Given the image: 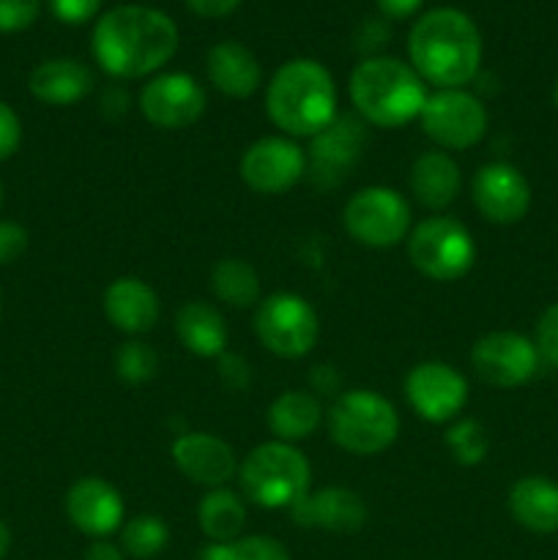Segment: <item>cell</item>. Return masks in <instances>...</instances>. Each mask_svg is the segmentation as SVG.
I'll return each instance as SVG.
<instances>
[{"instance_id": "19", "label": "cell", "mask_w": 558, "mask_h": 560, "mask_svg": "<svg viewBox=\"0 0 558 560\" xmlns=\"http://www.w3.org/2000/svg\"><path fill=\"white\" fill-rule=\"evenodd\" d=\"M299 528L328 530V534H356L370 520L364 498L348 487L310 490L299 503L288 509Z\"/></svg>"}, {"instance_id": "39", "label": "cell", "mask_w": 558, "mask_h": 560, "mask_svg": "<svg viewBox=\"0 0 558 560\" xmlns=\"http://www.w3.org/2000/svg\"><path fill=\"white\" fill-rule=\"evenodd\" d=\"M184 3L191 14L206 16V20H222V16L233 14L244 0H184Z\"/></svg>"}, {"instance_id": "45", "label": "cell", "mask_w": 558, "mask_h": 560, "mask_svg": "<svg viewBox=\"0 0 558 560\" xmlns=\"http://www.w3.org/2000/svg\"><path fill=\"white\" fill-rule=\"evenodd\" d=\"M9 550H11V530H9V525L0 520V560L5 558V552Z\"/></svg>"}, {"instance_id": "1", "label": "cell", "mask_w": 558, "mask_h": 560, "mask_svg": "<svg viewBox=\"0 0 558 560\" xmlns=\"http://www.w3.org/2000/svg\"><path fill=\"white\" fill-rule=\"evenodd\" d=\"M91 52L98 69L115 80H140L173 60L178 52V27L151 5H115L98 16Z\"/></svg>"}, {"instance_id": "17", "label": "cell", "mask_w": 558, "mask_h": 560, "mask_svg": "<svg viewBox=\"0 0 558 560\" xmlns=\"http://www.w3.org/2000/svg\"><path fill=\"white\" fill-rule=\"evenodd\" d=\"M66 517L80 534L91 539H107L124 525V498L109 481L98 476H82L66 492Z\"/></svg>"}, {"instance_id": "20", "label": "cell", "mask_w": 558, "mask_h": 560, "mask_svg": "<svg viewBox=\"0 0 558 560\" xmlns=\"http://www.w3.org/2000/svg\"><path fill=\"white\" fill-rule=\"evenodd\" d=\"M104 315L118 328L120 334L131 339H140L142 334L153 331L162 315L159 295L146 279L140 277H118L104 290Z\"/></svg>"}, {"instance_id": "35", "label": "cell", "mask_w": 558, "mask_h": 560, "mask_svg": "<svg viewBox=\"0 0 558 560\" xmlns=\"http://www.w3.org/2000/svg\"><path fill=\"white\" fill-rule=\"evenodd\" d=\"M27 230L22 224L0 219V266H11L27 252Z\"/></svg>"}, {"instance_id": "16", "label": "cell", "mask_w": 558, "mask_h": 560, "mask_svg": "<svg viewBox=\"0 0 558 560\" xmlns=\"http://www.w3.org/2000/svg\"><path fill=\"white\" fill-rule=\"evenodd\" d=\"M476 211L492 224H518L531 211V184L523 170L509 162H490L470 180Z\"/></svg>"}, {"instance_id": "13", "label": "cell", "mask_w": 558, "mask_h": 560, "mask_svg": "<svg viewBox=\"0 0 558 560\" xmlns=\"http://www.w3.org/2000/svg\"><path fill=\"white\" fill-rule=\"evenodd\" d=\"M534 339L518 331H490L470 348V370L492 388H520L539 370Z\"/></svg>"}, {"instance_id": "14", "label": "cell", "mask_w": 558, "mask_h": 560, "mask_svg": "<svg viewBox=\"0 0 558 560\" xmlns=\"http://www.w3.org/2000/svg\"><path fill=\"white\" fill-rule=\"evenodd\" d=\"M239 173L257 195H284L306 178V151L284 135L260 137L244 151Z\"/></svg>"}, {"instance_id": "40", "label": "cell", "mask_w": 558, "mask_h": 560, "mask_svg": "<svg viewBox=\"0 0 558 560\" xmlns=\"http://www.w3.org/2000/svg\"><path fill=\"white\" fill-rule=\"evenodd\" d=\"M339 386H342V377H339V372L334 370L332 364H321L312 370V388H315V397L317 394H337Z\"/></svg>"}, {"instance_id": "27", "label": "cell", "mask_w": 558, "mask_h": 560, "mask_svg": "<svg viewBox=\"0 0 558 560\" xmlns=\"http://www.w3.org/2000/svg\"><path fill=\"white\" fill-rule=\"evenodd\" d=\"M197 523H200V530L208 536V541L228 545V541L241 539V530L246 525L244 498L228 487L208 490L197 506Z\"/></svg>"}, {"instance_id": "22", "label": "cell", "mask_w": 558, "mask_h": 560, "mask_svg": "<svg viewBox=\"0 0 558 560\" xmlns=\"http://www.w3.org/2000/svg\"><path fill=\"white\" fill-rule=\"evenodd\" d=\"M408 186L419 206H425L427 211H443L457 200L463 189V173L452 153L425 151L410 164Z\"/></svg>"}, {"instance_id": "29", "label": "cell", "mask_w": 558, "mask_h": 560, "mask_svg": "<svg viewBox=\"0 0 558 560\" xmlns=\"http://www.w3.org/2000/svg\"><path fill=\"white\" fill-rule=\"evenodd\" d=\"M170 528L156 514H137L120 525V550L135 560H151L167 547Z\"/></svg>"}, {"instance_id": "44", "label": "cell", "mask_w": 558, "mask_h": 560, "mask_svg": "<svg viewBox=\"0 0 558 560\" xmlns=\"http://www.w3.org/2000/svg\"><path fill=\"white\" fill-rule=\"evenodd\" d=\"M200 560H233V550H230V541H228V545H217V541H211V545H208V547H202Z\"/></svg>"}, {"instance_id": "32", "label": "cell", "mask_w": 558, "mask_h": 560, "mask_svg": "<svg viewBox=\"0 0 558 560\" xmlns=\"http://www.w3.org/2000/svg\"><path fill=\"white\" fill-rule=\"evenodd\" d=\"M233 560H290L288 547L274 536H241L230 541Z\"/></svg>"}, {"instance_id": "10", "label": "cell", "mask_w": 558, "mask_h": 560, "mask_svg": "<svg viewBox=\"0 0 558 560\" xmlns=\"http://www.w3.org/2000/svg\"><path fill=\"white\" fill-rule=\"evenodd\" d=\"M419 124L438 151H468L485 140L490 115L476 93H468L465 88H449L427 96Z\"/></svg>"}, {"instance_id": "9", "label": "cell", "mask_w": 558, "mask_h": 560, "mask_svg": "<svg viewBox=\"0 0 558 560\" xmlns=\"http://www.w3.org/2000/svg\"><path fill=\"white\" fill-rule=\"evenodd\" d=\"M342 224L356 244L367 249H388L408 241L414 230L408 197L388 186L359 189L342 211Z\"/></svg>"}, {"instance_id": "7", "label": "cell", "mask_w": 558, "mask_h": 560, "mask_svg": "<svg viewBox=\"0 0 558 560\" xmlns=\"http://www.w3.org/2000/svg\"><path fill=\"white\" fill-rule=\"evenodd\" d=\"M408 260L432 282H457L476 262V241L463 222L452 217H430L408 235Z\"/></svg>"}, {"instance_id": "48", "label": "cell", "mask_w": 558, "mask_h": 560, "mask_svg": "<svg viewBox=\"0 0 558 560\" xmlns=\"http://www.w3.org/2000/svg\"><path fill=\"white\" fill-rule=\"evenodd\" d=\"M0 312H3V295H0Z\"/></svg>"}, {"instance_id": "12", "label": "cell", "mask_w": 558, "mask_h": 560, "mask_svg": "<svg viewBox=\"0 0 558 560\" xmlns=\"http://www.w3.org/2000/svg\"><path fill=\"white\" fill-rule=\"evenodd\" d=\"M367 145V124L359 115H337L306 148V178L317 189H337L359 164Z\"/></svg>"}, {"instance_id": "31", "label": "cell", "mask_w": 558, "mask_h": 560, "mask_svg": "<svg viewBox=\"0 0 558 560\" xmlns=\"http://www.w3.org/2000/svg\"><path fill=\"white\" fill-rule=\"evenodd\" d=\"M159 372V355L142 339H126L118 350H115V375L126 386H142V383L153 381Z\"/></svg>"}, {"instance_id": "23", "label": "cell", "mask_w": 558, "mask_h": 560, "mask_svg": "<svg viewBox=\"0 0 558 560\" xmlns=\"http://www.w3.org/2000/svg\"><path fill=\"white\" fill-rule=\"evenodd\" d=\"M206 74L208 82L228 98L255 96L263 82L260 60L241 42H219L208 49Z\"/></svg>"}, {"instance_id": "24", "label": "cell", "mask_w": 558, "mask_h": 560, "mask_svg": "<svg viewBox=\"0 0 558 560\" xmlns=\"http://www.w3.org/2000/svg\"><path fill=\"white\" fill-rule=\"evenodd\" d=\"M507 506L520 528L539 536L558 534V481L536 474L523 476L509 490Z\"/></svg>"}, {"instance_id": "21", "label": "cell", "mask_w": 558, "mask_h": 560, "mask_svg": "<svg viewBox=\"0 0 558 560\" xmlns=\"http://www.w3.org/2000/svg\"><path fill=\"white\" fill-rule=\"evenodd\" d=\"M33 98L49 107H69L82 102L96 88L91 66L74 58H49L38 63L27 77Z\"/></svg>"}, {"instance_id": "15", "label": "cell", "mask_w": 558, "mask_h": 560, "mask_svg": "<svg viewBox=\"0 0 558 560\" xmlns=\"http://www.w3.org/2000/svg\"><path fill=\"white\" fill-rule=\"evenodd\" d=\"M405 399L421 421L449 424L468 405V381L443 361H421L405 375Z\"/></svg>"}, {"instance_id": "6", "label": "cell", "mask_w": 558, "mask_h": 560, "mask_svg": "<svg viewBox=\"0 0 558 560\" xmlns=\"http://www.w3.org/2000/svg\"><path fill=\"white\" fill-rule=\"evenodd\" d=\"M326 424L332 441L353 457L383 454L399 435L397 408L372 388H350L337 394L326 413Z\"/></svg>"}, {"instance_id": "18", "label": "cell", "mask_w": 558, "mask_h": 560, "mask_svg": "<svg viewBox=\"0 0 558 560\" xmlns=\"http://www.w3.org/2000/svg\"><path fill=\"white\" fill-rule=\"evenodd\" d=\"M173 463L195 485L217 490L228 487L239 474V459L233 446L211 432H184L173 441Z\"/></svg>"}, {"instance_id": "25", "label": "cell", "mask_w": 558, "mask_h": 560, "mask_svg": "<svg viewBox=\"0 0 558 560\" xmlns=\"http://www.w3.org/2000/svg\"><path fill=\"white\" fill-rule=\"evenodd\" d=\"M175 334L181 345L197 359H219L228 353L230 331L222 312L208 301H186L175 312Z\"/></svg>"}, {"instance_id": "30", "label": "cell", "mask_w": 558, "mask_h": 560, "mask_svg": "<svg viewBox=\"0 0 558 560\" xmlns=\"http://www.w3.org/2000/svg\"><path fill=\"white\" fill-rule=\"evenodd\" d=\"M443 441H446V448L454 457V463L465 465V468L481 465L487 454H490V435H487L485 424L476 419H454Z\"/></svg>"}, {"instance_id": "42", "label": "cell", "mask_w": 558, "mask_h": 560, "mask_svg": "<svg viewBox=\"0 0 558 560\" xmlns=\"http://www.w3.org/2000/svg\"><path fill=\"white\" fill-rule=\"evenodd\" d=\"M85 560H126V552L109 539H93L85 550Z\"/></svg>"}, {"instance_id": "41", "label": "cell", "mask_w": 558, "mask_h": 560, "mask_svg": "<svg viewBox=\"0 0 558 560\" xmlns=\"http://www.w3.org/2000/svg\"><path fill=\"white\" fill-rule=\"evenodd\" d=\"M375 3L381 14L388 16V20H408V16H414L421 9L425 0H375Z\"/></svg>"}, {"instance_id": "5", "label": "cell", "mask_w": 558, "mask_h": 560, "mask_svg": "<svg viewBox=\"0 0 558 560\" xmlns=\"http://www.w3.org/2000/svg\"><path fill=\"white\" fill-rule=\"evenodd\" d=\"M241 490L260 509H290L312 490V468L299 446L266 441L239 465Z\"/></svg>"}, {"instance_id": "37", "label": "cell", "mask_w": 558, "mask_h": 560, "mask_svg": "<svg viewBox=\"0 0 558 560\" xmlns=\"http://www.w3.org/2000/svg\"><path fill=\"white\" fill-rule=\"evenodd\" d=\"M22 145V120L11 104L0 102V162L14 156Z\"/></svg>"}, {"instance_id": "47", "label": "cell", "mask_w": 558, "mask_h": 560, "mask_svg": "<svg viewBox=\"0 0 558 560\" xmlns=\"http://www.w3.org/2000/svg\"><path fill=\"white\" fill-rule=\"evenodd\" d=\"M3 202H5V189H3V180H0V211H3Z\"/></svg>"}, {"instance_id": "11", "label": "cell", "mask_w": 558, "mask_h": 560, "mask_svg": "<svg viewBox=\"0 0 558 560\" xmlns=\"http://www.w3.org/2000/svg\"><path fill=\"white\" fill-rule=\"evenodd\" d=\"M142 118L164 131L189 129L208 107L206 88L186 71H162L142 85L137 96Z\"/></svg>"}, {"instance_id": "38", "label": "cell", "mask_w": 558, "mask_h": 560, "mask_svg": "<svg viewBox=\"0 0 558 560\" xmlns=\"http://www.w3.org/2000/svg\"><path fill=\"white\" fill-rule=\"evenodd\" d=\"M219 381L230 388V392H244L252 383V370L246 364L244 355L239 353H222L219 355Z\"/></svg>"}, {"instance_id": "46", "label": "cell", "mask_w": 558, "mask_h": 560, "mask_svg": "<svg viewBox=\"0 0 558 560\" xmlns=\"http://www.w3.org/2000/svg\"><path fill=\"white\" fill-rule=\"evenodd\" d=\"M553 107L558 109V77H556V85H553Z\"/></svg>"}, {"instance_id": "4", "label": "cell", "mask_w": 558, "mask_h": 560, "mask_svg": "<svg viewBox=\"0 0 558 560\" xmlns=\"http://www.w3.org/2000/svg\"><path fill=\"white\" fill-rule=\"evenodd\" d=\"M350 102L364 124L377 129H399L419 120L425 109L427 82L414 66L388 55H370L353 69L348 82Z\"/></svg>"}, {"instance_id": "34", "label": "cell", "mask_w": 558, "mask_h": 560, "mask_svg": "<svg viewBox=\"0 0 558 560\" xmlns=\"http://www.w3.org/2000/svg\"><path fill=\"white\" fill-rule=\"evenodd\" d=\"M38 0H0V33L27 31L38 20Z\"/></svg>"}, {"instance_id": "26", "label": "cell", "mask_w": 558, "mask_h": 560, "mask_svg": "<svg viewBox=\"0 0 558 560\" xmlns=\"http://www.w3.org/2000/svg\"><path fill=\"white\" fill-rule=\"evenodd\" d=\"M268 430H271L274 441L282 443H301L306 438L315 435L323 424V405L312 392H301V388H290V392L279 394L271 405H268Z\"/></svg>"}, {"instance_id": "28", "label": "cell", "mask_w": 558, "mask_h": 560, "mask_svg": "<svg viewBox=\"0 0 558 560\" xmlns=\"http://www.w3.org/2000/svg\"><path fill=\"white\" fill-rule=\"evenodd\" d=\"M211 293L233 310L260 304V273L244 257H222L211 268Z\"/></svg>"}, {"instance_id": "3", "label": "cell", "mask_w": 558, "mask_h": 560, "mask_svg": "<svg viewBox=\"0 0 558 560\" xmlns=\"http://www.w3.org/2000/svg\"><path fill=\"white\" fill-rule=\"evenodd\" d=\"M266 113L290 140H312L337 118V85L332 71L312 58L288 60L266 88Z\"/></svg>"}, {"instance_id": "43", "label": "cell", "mask_w": 558, "mask_h": 560, "mask_svg": "<svg viewBox=\"0 0 558 560\" xmlns=\"http://www.w3.org/2000/svg\"><path fill=\"white\" fill-rule=\"evenodd\" d=\"M102 113L109 118H120L124 113H129V93H124L120 88H113L102 96Z\"/></svg>"}, {"instance_id": "8", "label": "cell", "mask_w": 558, "mask_h": 560, "mask_svg": "<svg viewBox=\"0 0 558 560\" xmlns=\"http://www.w3.org/2000/svg\"><path fill=\"white\" fill-rule=\"evenodd\" d=\"M255 337L263 348L279 359H304L315 350L321 339V320L317 312L304 295L271 293L260 299L252 317Z\"/></svg>"}, {"instance_id": "2", "label": "cell", "mask_w": 558, "mask_h": 560, "mask_svg": "<svg viewBox=\"0 0 558 560\" xmlns=\"http://www.w3.org/2000/svg\"><path fill=\"white\" fill-rule=\"evenodd\" d=\"M408 55L416 74L438 91L465 88L481 69V33L460 9H432L408 33Z\"/></svg>"}, {"instance_id": "36", "label": "cell", "mask_w": 558, "mask_h": 560, "mask_svg": "<svg viewBox=\"0 0 558 560\" xmlns=\"http://www.w3.org/2000/svg\"><path fill=\"white\" fill-rule=\"evenodd\" d=\"M98 9H102V0H49L53 16L66 25H82V22L93 20Z\"/></svg>"}, {"instance_id": "33", "label": "cell", "mask_w": 558, "mask_h": 560, "mask_svg": "<svg viewBox=\"0 0 558 560\" xmlns=\"http://www.w3.org/2000/svg\"><path fill=\"white\" fill-rule=\"evenodd\" d=\"M534 348L539 361L558 370V304H550L534 326Z\"/></svg>"}]
</instances>
